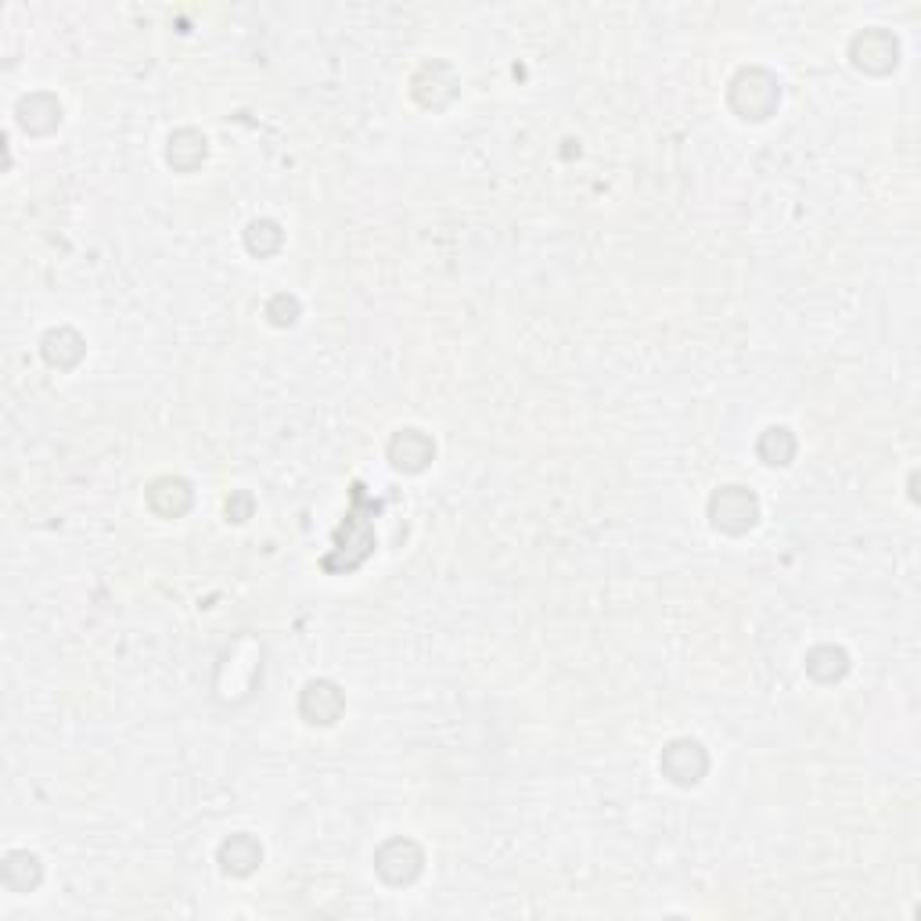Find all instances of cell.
I'll list each match as a JSON object with an SVG mask.
<instances>
[{
	"mask_svg": "<svg viewBox=\"0 0 921 921\" xmlns=\"http://www.w3.org/2000/svg\"><path fill=\"white\" fill-rule=\"evenodd\" d=\"M777 101H782V86L767 69H742L731 80V108L745 123H763L767 115H774Z\"/></svg>",
	"mask_w": 921,
	"mask_h": 921,
	"instance_id": "6da1fadb",
	"label": "cell"
},
{
	"mask_svg": "<svg viewBox=\"0 0 921 921\" xmlns=\"http://www.w3.org/2000/svg\"><path fill=\"white\" fill-rule=\"evenodd\" d=\"M710 518L720 532L742 537V532H748L759 522V500L745 486H720L710 500Z\"/></svg>",
	"mask_w": 921,
	"mask_h": 921,
	"instance_id": "7a4b0ae2",
	"label": "cell"
},
{
	"mask_svg": "<svg viewBox=\"0 0 921 921\" xmlns=\"http://www.w3.org/2000/svg\"><path fill=\"white\" fill-rule=\"evenodd\" d=\"M425 868V853L414 839H389L379 853H374V871H379L389 886H411Z\"/></svg>",
	"mask_w": 921,
	"mask_h": 921,
	"instance_id": "3957f363",
	"label": "cell"
},
{
	"mask_svg": "<svg viewBox=\"0 0 921 921\" xmlns=\"http://www.w3.org/2000/svg\"><path fill=\"white\" fill-rule=\"evenodd\" d=\"M659 767L673 785L687 788V785H698L705 777V770H710V756H705V748L695 738H676L662 748Z\"/></svg>",
	"mask_w": 921,
	"mask_h": 921,
	"instance_id": "277c9868",
	"label": "cell"
},
{
	"mask_svg": "<svg viewBox=\"0 0 921 921\" xmlns=\"http://www.w3.org/2000/svg\"><path fill=\"white\" fill-rule=\"evenodd\" d=\"M849 54H853V65L863 69V72H875V76H882V72H889L892 65H897V54H900V43L892 40L886 29H868V33H860L853 40V48H849Z\"/></svg>",
	"mask_w": 921,
	"mask_h": 921,
	"instance_id": "5b68a950",
	"label": "cell"
},
{
	"mask_svg": "<svg viewBox=\"0 0 921 921\" xmlns=\"http://www.w3.org/2000/svg\"><path fill=\"white\" fill-rule=\"evenodd\" d=\"M345 710V698H342V691L339 684H331V681H310L307 687H302V695H299V713L307 724H335V720L342 716Z\"/></svg>",
	"mask_w": 921,
	"mask_h": 921,
	"instance_id": "8992f818",
	"label": "cell"
},
{
	"mask_svg": "<svg viewBox=\"0 0 921 921\" xmlns=\"http://www.w3.org/2000/svg\"><path fill=\"white\" fill-rule=\"evenodd\" d=\"M432 457H436V443H432L422 428H400L396 436L389 439V460L407 475L425 472Z\"/></svg>",
	"mask_w": 921,
	"mask_h": 921,
	"instance_id": "52a82bcc",
	"label": "cell"
},
{
	"mask_svg": "<svg viewBox=\"0 0 921 921\" xmlns=\"http://www.w3.org/2000/svg\"><path fill=\"white\" fill-rule=\"evenodd\" d=\"M216 857H220V863H224L227 875L249 878V875L259 868V863H263V846H259L249 831H238V835H230V839L220 842V849H216Z\"/></svg>",
	"mask_w": 921,
	"mask_h": 921,
	"instance_id": "ba28073f",
	"label": "cell"
},
{
	"mask_svg": "<svg viewBox=\"0 0 921 921\" xmlns=\"http://www.w3.org/2000/svg\"><path fill=\"white\" fill-rule=\"evenodd\" d=\"M148 508L163 518H180L192 508V486L180 475H158L148 486Z\"/></svg>",
	"mask_w": 921,
	"mask_h": 921,
	"instance_id": "9c48e42d",
	"label": "cell"
},
{
	"mask_svg": "<svg viewBox=\"0 0 921 921\" xmlns=\"http://www.w3.org/2000/svg\"><path fill=\"white\" fill-rule=\"evenodd\" d=\"M14 115H19V123L25 134H51V130H58V123H62V105L51 97V94H25L19 101V108H14Z\"/></svg>",
	"mask_w": 921,
	"mask_h": 921,
	"instance_id": "30bf717a",
	"label": "cell"
},
{
	"mask_svg": "<svg viewBox=\"0 0 921 921\" xmlns=\"http://www.w3.org/2000/svg\"><path fill=\"white\" fill-rule=\"evenodd\" d=\"M40 350H43V360H48L51 368L69 371L83 360V339L72 328H51L48 335H43Z\"/></svg>",
	"mask_w": 921,
	"mask_h": 921,
	"instance_id": "8fae6325",
	"label": "cell"
},
{
	"mask_svg": "<svg viewBox=\"0 0 921 921\" xmlns=\"http://www.w3.org/2000/svg\"><path fill=\"white\" fill-rule=\"evenodd\" d=\"M206 152H209V144L206 137L198 134V130H177V134L169 137V148H166V163L173 169H180V173H192L198 169L201 163H206Z\"/></svg>",
	"mask_w": 921,
	"mask_h": 921,
	"instance_id": "7c38bea8",
	"label": "cell"
},
{
	"mask_svg": "<svg viewBox=\"0 0 921 921\" xmlns=\"http://www.w3.org/2000/svg\"><path fill=\"white\" fill-rule=\"evenodd\" d=\"M0 875H4V886L11 892H29V889L40 886L43 868H40V857L37 853H29V849H11V853L4 857V868H0Z\"/></svg>",
	"mask_w": 921,
	"mask_h": 921,
	"instance_id": "4fadbf2b",
	"label": "cell"
},
{
	"mask_svg": "<svg viewBox=\"0 0 921 921\" xmlns=\"http://www.w3.org/2000/svg\"><path fill=\"white\" fill-rule=\"evenodd\" d=\"M846 670H849V655L835 644H817L814 652L806 655V673H810L814 681H820V684L842 681Z\"/></svg>",
	"mask_w": 921,
	"mask_h": 921,
	"instance_id": "5bb4252c",
	"label": "cell"
},
{
	"mask_svg": "<svg viewBox=\"0 0 921 921\" xmlns=\"http://www.w3.org/2000/svg\"><path fill=\"white\" fill-rule=\"evenodd\" d=\"M756 454L767 460L770 468H785V465H791V457H796V436H791L785 425H770L759 436Z\"/></svg>",
	"mask_w": 921,
	"mask_h": 921,
	"instance_id": "9a60e30c",
	"label": "cell"
},
{
	"mask_svg": "<svg viewBox=\"0 0 921 921\" xmlns=\"http://www.w3.org/2000/svg\"><path fill=\"white\" fill-rule=\"evenodd\" d=\"M281 241L284 235L273 220H252L249 230H245V245H249L252 256H273L281 249Z\"/></svg>",
	"mask_w": 921,
	"mask_h": 921,
	"instance_id": "2e32d148",
	"label": "cell"
},
{
	"mask_svg": "<svg viewBox=\"0 0 921 921\" xmlns=\"http://www.w3.org/2000/svg\"><path fill=\"white\" fill-rule=\"evenodd\" d=\"M267 317H270V324H296V317H299V299L296 296H273L267 302Z\"/></svg>",
	"mask_w": 921,
	"mask_h": 921,
	"instance_id": "e0dca14e",
	"label": "cell"
},
{
	"mask_svg": "<svg viewBox=\"0 0 921 921\" xmlns=\"http://www.w3.org/2000/svg\"><path fill=\"white\" fill-rule=\"evenodd\" d=\"M249 511H252V497L249 494H235V497L227 500V518H230V522H245Z\"/></svg>",
	"mask_w": 921,
	"mask_h": 921,
	"instance_id": "ac0fdd59",
	"label": "cell"
}]
</instances>
